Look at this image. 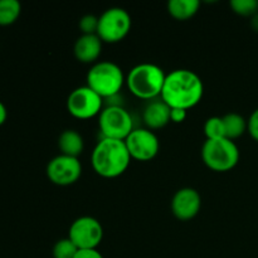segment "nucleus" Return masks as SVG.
<instances>
[{
    "label": "nucleus",
    "instance_id": "f03ea898",
    "mask_svg": "<svg viewBox=\"0 0 258 258\" xmlns=\"http://www.w3.org/2000/svg\"><path fill=\"white\" fill-rule=\"evenodd\" d=\"M92 168L103 178H117L126 171L131 161L125 140L102 138L91 156Z\"/></svg>",
    "mask_w": 258,
    "mask_h": 258
},
{
    "label": "nucleus",
    "instance_id": "4468645a",
    "mask_svg": "<svg viewBox=\"0 0 258 258\" xmlns=\"http://www.w3.org/2000/svg\"><path fill=\"white\" fill-rule=\"evenodd\" d=\"M170 110L171 108L163 100L149 103L143 113V118L149 130H156L168 125L170 121Z\"/></svg>",
    "mask_w": 258,
    "mask_h": 258
},
{
    "label": "nucleus",
    "instance_id": "f257e3e1",
    "mask_svg": "<svg viewBox=\"0 0 258 258\" xmlns=\"http://www.w3.org/2000/svg\"><path fill=\"white\" fill-rule=\"evenodd\" d=\"M204 93L202 78L190 70H174L166 75L161 100L170 108L188 111L201 102Z\"/></svg>",
    "mask_w": 258,
    "mask_h": 258
},
{
    "label": "nucleus",
    "instance_id": "5701e85b",
    "mask_svg": "<svg viewBox=\"0 0 258 258\" xmlns=\"http://www.w3.org/2000/svg\"><path fill=\"white\" fill-rule=\"evenodd\" d=\"M247 130H248L249 135L258 141V108H256L249 116L248 121H247Z\"/></svg>",
    "mask_w": 258,
    "mask_h": 258
},
{
    "label": "nucleus",
    "instance_id": "0eeeda50",
    "mask_svg": "<svg viewBox=\"0 0 258 258\" xmlns=\"http://www.w3.org/2000/svg\"><path fill=\"white\" fill-rule=\"evenodd\" d=\"M131 17L123 8L113 7L105 10L98 18L97 35L102 42L117 43L128 34Z\"/></svg>",
    "mask_w": 258,
    "mask_h": 258
},
{
    "label": "nucleus",
    "instance_id": "7ed1b4c3",
    "mask_svg": "<svg viewBox=\"0 0 258 258\" xmlns=\"http://www.w3.org/2000/svg\"><path fill=\"white\" fill-rule=\"evenodd\" d=\"M166 75L163 68L154 63H140L131 68L126 77L128 90L136 97L151 100L161 96Z\"/></svg>",
    "mask_w": 258,
    "mask_h": 258
},
{
    "label": "nucleus",
    "instance_id": "423d86ee",
    "mask_svg": "<svg viewBox=\"0 0 258 258\" xmlns=\"http://www.w3.org/2000/svg\"><path fill=\"white\" fill-rule=\"evenodd\" d=\"M98 126L103 138L115 140H126L134 130L133 117L120 105L102 108L98 117Z\"/></svg>",
    "mask_w": 258,
    "mask_h": 258
},
{
    "label": "nucleus",
    "instance_id": "6e6552de",
    "mask_svg": "<svg viewBox=\"0 0 258 258\" xmlns=\"http://www.w3.org/2000/svg\"><path fill=\"white\" fill-rule=\"evenodd\" d=\"M102 100L103 98L88 86H82L70 93L67 98V110L73 117L87 120L100 115L102 111Z\"/></svg>",
    "mask_w": 258,
    "mask_h": 258
},
{
    "label": "nucleus",
    "instance_id": "412c9836",
    "mask_svg": "<svg viewBox=\"0 0 258 258\" xmlns=\"http://www.w3.org/2000/svg\"><path fill=\"white\" fill-rule=\"evenodd\" d=\"M231 8L234 13L243 17H253L258 13V2L257 0H232Z\"/></svg>",
    "mask_w": 258,
    "mask_h": 258
},
{
    "label": "nucleus",
    "instance_id": "dca6fc26",
    "mask_svg": "<svg viewBox=\"0 0 258 258\" xmlns=\"http://www.w3.org/2000/svg\"><path fill=\"white\" fill-rule=\"evenodd\" d=\"M201 7L198 0H170L168 3V12L178 20H188L197 14Z\"/></svg>",
    "mask_w": 258,
    "mask_h": 258
},
{
    "label": "nucleus",
    "instance_id": "aec40b11",
    "mask_svg": "<svg viewBox=\"0 0 258 258\" xmlns=\"http://www.w3.org/2000/svg\"><path fill=\"white\" fill-rule=\"evenodd\" d=\"M78 248L70 238L59 239L53 247V258H75Z\"/></svg>",
    "mask_w": 258,
    "mask_h": 258
},
{
    "label": "nucleus",
    "instance_id": "1a4fd4ad",
    "mask_svg": "<svg viewBox=\"0 0 258 258\" xmlns=\"http://www.w3.org/2000/svg\"><path fill=\"white\" fill-rule=\"evenodd\" d=\"M68 238L78 249L97 248L98 244L102 242L103 228L93 217H80L71 224Z\"/></svg>",
    "mask_w": 258,
    "mask_h": 258
},
{
    "label": "nucleus",
    "instance_id": "a878e982",
    "mask_svg": "<svg viewBox=\"0 0 258 258\" xmlns=\"http://www.w3.org/2000/svg\"><path fill=\"white\" fill-rule=\"evenodd\" d=\"M7 117H8L7 107H5L4 103L0 101V126H2L5 121H7Z\"/></svg>",
    "mask_w": 258,
    "mask_h": 258
},
{
    "label": "nucleus",
    "instance_id": "39448f33",
    "mask_svg": "<svg viewBox=\"0 0 258 258\" xmlns=\"http://www.w3.org/2000/svg\"><path fill=\"white\" fill-rule=\"evenodd\" d=\"M202 159L214 171H228L239 161V149L233 140L223 138L206 140L202 148Z\"/></svg>",
    "mask_w": 258,
    "mask_h": 258
},
{
    "label": "nucleus",
    "instance_id": "2eb2a0df",
    "mask_svg": "<svg viewBox=\"0 0 258 258\" xmlns=\"http://www.w3.org/2000/svg\"><path fill=\"white\" fill-rule=\"evenodd\" d=\"M58 148L63 155L78 158L85 149V141L76 130H64L58 138Z\"/></svg>",
    "mask_w": 258,
    "mask_h": 258
},
{
    "label": "nucleus",
    "instance_id": "f3484780",
    "mask_svg": "<svg viewBox=\"0 0 258 258\" xmlns=\"http://www.w3.org/2000/svg\"><path fill=\"white\" fill-rule=\"evenodd\" d=\"M224 130H226V138L229 140L238 139L246 133L247 121L242 115L237 112H229L224 115L223 117Z\"/></svg>",
    "mask_w": 258,
    "mask_h": 258
},
{
    "label": "nucleus",
    "instance_id": "b1692460",
    "mask_svg": "<svg viewBox=\"0 0 258 258\" xmlns=\"http://www.w3.org/2000/svg\"><path fill=\"white\" fill-rule=\"evenodd\" d=\"M186 118V110L183 108H171L170 110V121L175 123L183 122Z\"/></svg>",
    "mask_w": 258,
    "mask_h": 258
},
{
    "label": "nucleus",
    "instance_id": "6ab92c4d",
    "mask_svg": "<svg viewBox=\"0 0 258 258\" xmlns=\"http://www.w3.org/2000/svg\"><path fill=\"white\" fill-rule=\"evenodd\" d=\"M204 134L207 136V140H217V139L226 138L223 118L218 117V116L209 117L204 123Z\"/></svg>",
    "mask_w": 258,
    "mask_h": 258
},
{
    "label": "nucleus",
    "instance_id": "9b49d317",
    "mask_svg": "<svg viewBox=\"0 0 258 258\" xmlns=\"http://www.w3.org/2000/svg\"><path fill=\"white\" fill-rule=\"evenodd\" d=\"M82 165L78 158L59 154L47 165V176L53 184L60 186L71 185L80 179Z\"/></svg>",
    "mask_w": 258,
    "mask_h": 258
},
{
    "label": "nucleus",
    "instance_id": "9d476101",
    "mask_svg": "<svg viewBox=\"0 0 258 258\" xmlns=\"http://www.w3.org/2000/svg\"><path fill=\"white\" fill-rule=\"evenodd\" d=\"M131 159L149 161L155 158L160 149L158 136L149 128H134L125 140Z\"/></svg>",
    "mask_w": 258,
    "mask_h": 258
},
{
    "label": "nucleus",
    "instance_id": "ddd939ff",
    "mask_svg": "<svg viewBox=\"0 0 258 258\" xmlns=\"http://www.w3.org/2000/svg\"><path fill=\"white\" fill-rule=\"evenodd\" d=\"M102 40L97 34H82L75 43L76 58L82 63H93L101 54Z\"/></svg>",
    "mask_w": 258,
    "mask_h": 258
},
{
    "label": "nucleus",
    "instance_id": "393cba45",
    "mask_svg": "<svg viewBox=\"0 0 258 258\" xmlns=\"http://www.w3.org/2000/svg\"><path fill=\"white\" fill-rule=\"evenodd\" d=\"M75 258H103L102 254L97 251V248L93 249H78Z\"/></svg>",
    "mask_w": 258,
    "mask_h": 258
},
{
    "label": "nucleus",
    "instance_id": "4be33fe9",
    "mask_svg": "<svg viewBox=\"0 0 258 258\" xmlns=\"http://www.w3.org/2000/svg\"><path fill=\"white\" fill-rule=\"evenodd\" d=\"M78 25L82 34H97L98 18L92 14H87L81 18Z\"/></svg>",
    "mask_w": 258,
    "mask_h": 258
},
{
    "label": "nucleus",
    "instance_id": "f8f14e48",
    "mask_svg": "<svg viewBox=\"0 0 258 258\" xmlns=\"http://www.w3.org/2000/svg\"><path fill=\"white\" fill-rule=\"evenodd\" d=\"M202 207L201 194L193 188H181L171 199V212L179 221H190Z\"/></svg>",
    "mask_w": 258,
    "mask_h": 258
},
{
    "label": "nucleus",
    "instance_id": "bb28decb",
    "mask_svg": "<svg viewBox=\"0 0 258 258\" xmlns=\"http://www.w3.org/2000/svg\"><path fill=\"white\" fill-rule=\"evenodd\" d=\"M251 27L253 28V29L256 30V32H258V13H256V14H254L253 17H252Z\"/></svg>",
    "mask_w": 258,
    "mask_h": 258
},
{
    "label": "nucleus",
    "instance_id": "a211bd4d",
    "mask_svg": "<svg viewBox=\"0 0 258 258\" xmlns=\"http://www.w3.org/2000/svg\"><path fill=\"white\" fill-rule=\"evenodd\" d=\"M22 12L18 0H0V25H10L17 22Z\"/></svg>",
    "mask_w": 258,
    "mask_h": 258
},
{
    "label": "nucleus",
    "instance_id": "20e7f679",
    "mask_svg": "<svg viewBox=\"0 0 258 258\" xmlns=\"http://www.w3.org/2000/svg\"><path fill=\"white\" fill-rule=\"evenodd\" d=\"M125 82L120 66L110 60L95 63L87 73V86L102 98L117 96Z\"/></svg>",
    "mask_w": 258,
    "mask_h": 258
}]
</instances>
